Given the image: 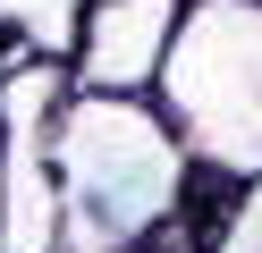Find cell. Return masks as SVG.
<instances>
[{
	"label": "cell",
	"mask_w": 262,
	"mask_h": 253,
	"mask_svg": "<svg viewBox=\"0 0 262 253\" xmlns=\"http://www.w3.org/2000/svg\"><path fill=\"white\" fill-rule=\"evenodd\" d=\"M152 101L211 186H254L262 177V0H186Z\"/></svg>",
	"instance_id": "7a4b0ae2"
},
{
	"label": "cell",
	"mask_w": 262,
	"mask_h": 253,
	"mask_svg": "<svg viewBox=\"0 0 262 253\" xmlns=\"http://www.w3.org/2000/svg\"><path fill=\"white\" fill-rule=\"evenodd\" d=\"M136 253H144V245H136Z\"/></svg>",
	"instance_id": "277c9868"
},
{
	"label": "cell",
	"mask_w": 262,
	"mask_h": 253,
	"mask_svg": "<svg viewBox=\"0 0 262 253\" xmlns=\"http://www.w3.org/2000/svg\"><path fill=\"white\" fill-rule=\"evenodd\" d=\"M186 0H85L76 9V93H127L144 101L169 67Z\"/></svg>",
	"instance_id": "3957f363"
},
{
	"label": "cell",
	"mask_w": 262,
	"mask_h": 253,
	"mask_svg": "<svg viewBox=\"0 0 262 253\" xmlns=\"http://www.w3.org/2000/svg\"><path fill=\"white\" fill-rule=\"evenodd\" d=\"M51 177H59V253H136L169 219H186L203 169L186 160L161 101L68 93L51 118Z\"/></svg>",
	"instance_id": "6da1fadb"
}]
</instances>
